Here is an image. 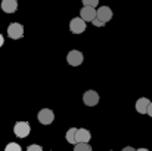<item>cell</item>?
<instances>
[{
	"label": "cell",
	"instance_id": "cell-1",
	"mask_svg": "<svg viewBox=\"0 0 152 151\" xmlns=\"http://www.w3.org/2000/svg\"><path fill=\"white\" fill-rule=\"evenodd\" d=\"M13 132L18 138H27L31 132V126L28 122H16L13 126Z\"/></svg>",
	"mask_w": 152,
	"mask_h": 151
},
{
	"label": "cell",
	"instance_id": "cell-2",
	"mask_svg": "<svg viewBox=\"0 0 152 151\" xmlns=\"http://www.w3.org/2000/svg\"><path fill=\"white\" fill-rule=\"evenodd\" d=\"M69 30L74 34H81L83 31H86V21L81 16L72 18L71 22H69Z\"/></svg>",
	"mask_w": 152,
	"mask_h": 151
},
{
	"label": "cell",
	"instance_id": "cell-3",
	"mask_svg": "<svg viewBox=\"0 0 152 151\" xmlns=\"http://www.w3.org/2000/svg\"><path fill=\"white\" fill-rule=\"evenodd\" d=\"M7 36H9L10 39H13V40L21 39V37L24 36V27H22V24H19V22H12V24L7 27Z\"/></svg>",
	"mask_w": 152,
	"mask_h": 151
},
{
	"label": "cell",
	"instance_id": "cell-4",
	"mask_svg": "<svg viewBox=\"0 0 152 151\" xmlns=\"http://www.w3.org/2000/svg\"><path fill=\"white\" fill-rule=\"evenodd\" d=\"M66 61H68L69 65H72V67H78V65L83 64L84 56H83V53H81L80 50H69L68 55H66Z\"/></svg>",
	"mask_w": 152,
	"mask_h": 151
},
{
	"label": "cell",
	"instance_id": "cell-5",
	"mask_svg": "<svg viewBox=\"0 0 152 151\" xmlns=\"http://www.w3.org/2000/svg\"><path fill=\"white\" fill-rule=\"evenodd\" d=\"M37 119H39V122L42 124H50V123H53V120H55V114L49 108H43V110L39 111Z\"/></svg>",
	"mask_w": 152,
	"mask_h": 151
},
{
	"label": "cell",
	"instance_id": "cell-6",
	"mask_svg": "<svg viewBox=\"0 0 152 151\" xmlns=\"http://www.w3.org/2000/svg\"><path fill=\"white\" fill-rule=\"evenodd\" d=\"M80 16L86 21V22H92L96 18V9L93 6H83L80 10Z\"/></svg>",
	"mask_w": 152,
	"mask_h": 151
},
{
	"label": "cell",
	"instance_id": "cell-7",
	"mask_svg": "<svg viewBox=\"0 0 152 151\" xmlns=\"http://www.w3.org/2000/svg\"><path fill=\"white\" fill-rule=\"evenodd\" d=\"M96 18L101 19L103 24H106L108 21H111V19H112V10H111V7L101 6V7L96 10Z\"/></svg>",
	"mask_w": 152,
	"mask_h": 151
},
{
	"label": "cell",
	"instance_id": "cell-8",
	"mask_svg": "<svg viewBox=\"0 0 152 151\" xmlns=\"http://www.w3.org/2000/svg\"><path fill=\"white\" fill-rule=\"evenodd\" d=\"M83 102H84L86 105H89V107H95V105L99 102L98 92H95V91H87V92L83 95Z\"/></svg>",
	"mask_w": 152,
	"mask_h": 151
},
{
	"label": "cell",
	"instance_id": "cell-9",
	"mask_svg": "<svg viewBox=\"0 0 152 151\" xmlns=\"http://www.w3.org/2000/svg\"><path fill=\"white\" fill-rule=\"evenodd\" d=\"M18 9V1L16 0H1V10L6 13H13Z\"/></svg>",
	"mask_w": 152,
	"mask_h": 151
},
{
	"label": "cell",
	"instance_id": "cell-10",
	"mask_svg": "<svg viewBox=\"0 0 152 151\" xmlns=\"http://www.w3.org/2000/svg\"><path fill=\"white\" fill-rule=\"evenodd\" d=\"M151 101L148 98H140L136 101V111L140 114H148V107H149Z\"/></svg>",
	"mask_w": 152,
	"mask_h": 151
},
{
	"label": "cell",
	"instance_id": "cell-11",
	"mask_svg": "<svg viewBox=\"0 0 152 151\" xmlns=\"http://www.w3.org/2000/svg\"><path fill=\"white\" fill-rule=\"evenodd\" d=\"M90 138H92V135L87 129H77V133H75L77 142H89Z\"/></svg>",
	"mask_w": 152,
	"mask_h": 151
},
{
	"label": "cell",
	"instance_id": "cell-12",
	"mask_svg": "<svg viewBox=\"0 0 152 151\" xmlns=\"http://www.w3.org/2000/svg\"><path fill=\"white\" fill-rule=\"evenodd\" d=\"M75 133H77V129H75V127H71V129H68V130H66V135H65L66 141H68L69 144H72V145H75V144H77Z\"/></svg>",
	"mask_w": 152,
	"mask_h": 151
},
{
	"label": "cell",
	"instance_id": "cell-13",
	"mask_svg": "<svg viewBox=\"0 0 152 151\" xmlns=\"http://www.w3.org/2000/svg\"><path fill=\"white\" fill-rule=\"evenodd\" d=\"M74 151H92V147L87 142H77L74 145Z\"/></svg>",
	"mask_w": 152,
	"mask_h": 151
},
{
	"label": "cell",
	"instance_id": "cell-14",
	"mask_svg": "<svg viewBox=\"0 0 152 151\" xmlns=\"http://www.w3.org/2000/svg\"><path fill=\"white\" fill-rule=\"evenodd\" d=\"M4 151H21V147H19L16 142H10V144L6 145Z\"/></svg>",
	"mask_w": 152,
	"mask_h": 151
},
{
	"label": "cell",
	"instance_id": "cell-15",
	"mask_svg": "<svg viewBox=\"0 0 152 151\" xmlns=\"http://www.w3.org/2000/svg\"><path fill=\"white\" fill-rule=\"evenodd\" d=\"M83 4L84 6H93V7H96L99 4V0H83Z\"/></svg>",
	"mask_w": 152,
	"mask_h": 151
},
{
	"label": "cell",
	"instance_id": "cell-16",
	"mask_svg": "<svg viewBox=\"0 0 152 151\" xmlns=\"http://www.w3.org/2000/svg\"><path fill=\"white\" fill-rule=\"evenodd\" d=\"M27 151H43V148H42L40 145H36V144H33V145H28Z\"/></svg>",
	"mask_w": 152,
	"mask_h": 151
},
{
	"label": "cell",
	"instance_id": "cell-17",
	"mask_svg": "<svg viewBox=\"0 0 152 151\" xmlns=\"http://www.w3.org/2000/svg\"><path fill=\"white\" fill-rule=\"evenodd\" d=\"M92 22H93V25H95V27H103V25H105V24L102 22L101 19H98V18H95V19H93Z\"/></svg>",
	"mask_w": 152,
	"mask_h": 151
},
{
	"label": "cell",
	"instance_id": "cell-18",
	"mask_svg": "<svg viewBox=\"0 0 152 151\" xmlns=\"http://www.w3.org/2000/svg\"><path fill=\"white\" fill-rule=\"evenodd\" d=\"M148 116H151L152 117V102L149 104V107H148Z\"/></svg>",
	"mask_w": 152,
	"mask_h": 151
},
{
	"label": "cell",
	"instance_id": "cell-19",
	"mask_svg": "<svg viewBox=\"0 0 152 151\" xmlns=\"http://www.w3.org/2000/svg\"><path fill=\"white\" fill-rule=\"evenodd\" d=\"M123 151H136L133 147H126V148H123Z\"/></svg>",
	"mask_w": 152,
	"mask_h": 151
},
{
	"label": "cell",
	"instance_id": "cell-20",
	"mask_svg": "<svg viewBox=\"0 0 152 151\" xmlns=\"http://www.w3.org/2000/svg\"><path fill=\"white\" fill-rule=\"evenodd\" d=\"M3 45H4V39H3V36L0 34V48H1Z\"/></svg>",
	"mask_w": 152,
	"mask_h": 151
},
{
	"label": "cell",
	"instance_id": "cell-21",
	"mask_svg": "<svg viewBox=\"0 0 152 151\" xmlns=\"http://www.w3.org/2000/svg\"><path fill=\"white\" fill-rule=\"evenodd\" d=\"M136 151H149L148 148H139V150H136Z\"/></svg>",
	"mask_w": 152,
	"mask_h": 151
}]
</instances>
